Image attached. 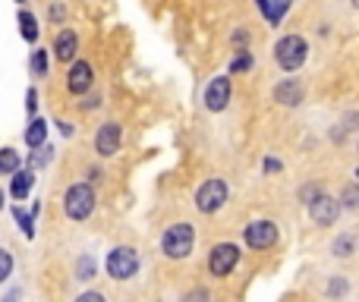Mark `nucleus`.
<instances>
[{"label":"nucleus","instance_id":"obj_3","mask_svg":"<svg viewBox=\"0 0 359 302\" xmlns=\"http://www.w3.org/2000/svg\"><path fill=\"white\" fill-rule=\"evenodd\" d=\"M63 211L69 220H88L94 211V189L92 182H73L63 192Z\"/></svg>","mask_w":359,"mask_h":302},{"label":"nucleus","instance_id":"obj_34","mask_svg":"<svg viewBox=\"0 0 359 302\" xmlns=\"http://www.w3.org/2000/svg\"><path fill=\"white\" fill-rule=\"evenodd\" d=\"M246 41H249V31H246V29L233 31V44H237V50H246Z\"/></svg>","mask_w":359,"mask_h":302},{"label":"nucleus","instance_id":"obj_8","mask_svg":"<svg viewBox=\"0 0 359 302\" xmlns=\"http://www.w3.org/2000/svg\"><path fill=\"white\" fill-rule=\"evenodd\" d=\"M94 85V69L88 60H73V66H69V76H66V92L73 94V98H82V94H88Z\"/></svg>","mask_w":359,"mask_h":302},{"label":"nucleus","instance_id":"obj_22","mask_svg":"<svg viewBox=\"0 0 359 302\" xmlns=\"http://www.w3.org/2000/svg\"><path fill=\"white\" fill-rule=\"evenodd\" d=\"M50 157H54V148H50V145H38L35 154H29V170H38V167H44V164H50Z\"/></svg>","mask_w":359,"mask_h":302},{"label":"nucleus","instance_id":"obj_17","mask_svg":"<svg viewBox=\"0 0 359 302\" xmlns=\"http://www.w3.org/2000/svg\"><path fill=\"white\" fill-rule=\"evenodd\" d=\"M353 252H356V236H353V233H340V236H334V243H331V255H337V258H350Z\"/></svg>","mask_w":359,"mask_h":302},{"label":"nucleus","instance_id":"obj_31","mask_svg":"<svg viewBox=\"0 0 359 302\" xmlns=\"http://www.w3.org/2000/svg\"><path fill=\"white\" fill-rule=\"evenodd\" d=\"M25 110L35 117V110H38V92H35V88H29V92H25Z\"/></svg>","mask_w":359,"mask_h":302},{"label":"nucleus","instance_id":"obj_19","mask_svg":"<svg viewBox=\"0 0 359 302\" xmlns=\"http://www.w3.org/2000/svg\"><path fill=\"white\" fill-rule=\"evenodd\" d=\"M252 63H255V57H252L249 50H237V57L230 60V66L227 69H230V76H239V73H249Z\"/></svg>","mask_w":359,"mask_h":302},{"label":"nucleus","instance_id":"obj_1","mask_svg":"<svg viewBox=\"0 0 359 302\" xmlns=\"http://www.w3.org/2000/svg\"><path fill=\"white\" fill-rule=\"evenodd\" d=\"M309 60V41L302 35H283L274 41V63L283 73H296Z\"/></svg>","mask_w":359,"mask_h":302},{"label":"nucleus","instance_id":"obj_39","mask_svg":"<svg viewBox=\"0 0 359 302\" xmlns=\"http://www.w3.org/2000/svg\"><path fill=\"white\" fill-rule=\"evenodd\" d=\"M16 3H25V0H16Z\"/></svg>","mask_w":359,"mask_h":302},{"label":"nucleus","instance_id":"obj_12","mask_svg":"<svg viewBox=\"0 0 359 302\" xmlns=\"http://www.w3.org/2000/svg\"><path fill=\"white\" fill-rule=\"evenodd\" d=\"M54 57L60 63H73L76 60V54H79V35H76L73 29H60L54 35Z\"/></svg>","mask_w":359,"mask_h":302},{"label":"nucleus","instance_id":"obj_23","mask_svg":"<svg viewBox=\"0 0 359 302\" xmlns=\"http://www.w3.org/2000/svg\"><path fill=\"white\" fill-rule=\"evenodd\" d=\"M325 293H328V296H334V299H344V296H346V293H350V283H346V277L334 274V277H331V280H328Z\"/></svg>","mask_w":359,"mask_h":302},{"label":"nucleus","instance_id":"obj_20","mask_svg":"<svg viewBox=\"0 0 359 302\" xmlns=\"http://www.w3.org/2000/svg\"><path fill=\"white\" fill-rule=\"evenodd\" d=\"M19 154L13 148H0V173H6V176H13L19 170Z\"/></svg>","mask_w":359,"mask_h":302},{"label":"nucleus","instance_id":"obj_4","mask_svg":"<svg viewBox=\"0 0 359 302\" xmlns=\"http://www.w3.org/2000/svg\"><path fill=\"white\" fill-rule=\"evenodd\" d=\"M104 271H107V277H113V280H129V277H136V271H139V252L129 249V245H117V249L107 252Z\"/></svg>","mask_w":359,"mask_h":302},{"label":"nucleus","instance_id":"obj_7","mask_svg":"<svg viewBox=\"0 0 359 302\" xmlns=\"http://www.w3.org/2000/svg\"><path fill=\"white\" fill-rule=\"evenodd\" d=\"M243 239H246V245L255 252L271 249V245L277 243V224L274 220H252V224L243 230Z\"/></svg>","mask_w":359,"mask_h":302},{"label":"nucleus","instance_id":"obj_9","mask_svg":"<svg viewBox=\"0 0 359 302\" xmlns=\"http://www.w3.org/2000/svg\"><path fill=\"white\" fill-rule=\"evenodd\" d=\"M230 94H233L230 76H214V79L205 85V94H202V101H205V107L211 113H220L227 104H230Z\"/></svg>","mask_w":359,"mask_h":302},{"label":"nucleus","instance_id":"obj_27","mask_svg":"<svg viewBox=\"0 0 359 302\" xmlns=\"http://www.w3.org/2000/svg\"><path fill=\"white\" fill-rule=\"evenodd\" d=\"M10 274H13V252L0 245V283H6Z\"/></svg>","mask_w":359,"mask_h":302},{"label":"nucleus","instance_id":"obj_35","mask_svg":"<svg viewBox=\"0 0 359 302\" xmlns=\"http://www.w3.org/2000/svg\"><path fill=\"white\" fill-rule=\"evenodd\" d=\"M277 170H283V164L274 157H265V173H277Z\"/></svg>","mask_w":359,"mask_h":302},{"label":"nucleus","instance_id":"obj_11","mask_svg":"<svg viewBox=\"0 0 359 302\" xmlns=\"http://www.w3.org/2000/svg\"><path fill=\"white\" fill-rule=\"evenodd\" d=\"M306 208H309V220L318 224V226H331L334 220H337V214H340L337 199H331V195H325V192H321L318 199H315L312 205H306Z\"/></svg>","mask_w":359,"mask_h":302},{"label":"nucleus","instance_id":"obj_38","mask_svg":"<svg viewBox=\"0 0 359 302\" xmlns=\"http://www.w3.org/2000/svg\"><path fill=\"white\" fill-rule=\"evenodd\" d=\"M3 201H6V195H3V189H0V211H3Z\"/></svg>","mask_w":359,"mask_h":302},{"label":"nucleus","instance_id":"obj_5","mask_svg":"<svg viewBox=\"0 0 359 302\" xmlns=\"http://www.w3.org/2000/svg\"><path fill=\"white\" fill-rule=\"evenodd\" d=\"M227 195H230V189H227L224 180H205L195 192V208L202 214H214L227 205Z\"/></svg>","mask_w":359,"mask_h":302},{"label":"nucleus","instance_id":"obj_32","mask_svg":"<svg viewBox=\"0 0 359 302\" xmlns=\"http://www.w3.org/2000/svg\"><path fill=\"white\" fill-rule=\"evenodd\" d=\"M344 208H350V211L356 208V186H353V182L344 189Z\"/></svg>","mask_w":359,"mask_h":302},{"label":"nucleus","instance_id":"obj_33","mask_svg":"<svg viewBox=\"0 0 359 302\" xmlns=\"http://www.w3.org/2000/svg\"><path fill=\"white\" fill-rule=\"evenodd\" d=\"M73 302H107L101 293H94V289H88V293H79Z\"/></svg>","mask_w":359,"mask_h":302},{"label":"nucleus","instance_id":"obj_18","mask_svg":"<svg viewBox=\"0 0 359 302\" xmlns=\"http://www.w3.org/2000/svg\"><path fill=\"white\" fill-rule=\"evenodd\" d=\"M29 66H31V76H35V79H44V76H48V66H50L48 50H44V48H35V50H31Z\"/></svg>","mask_w":359,"mask_h":302},{"label":"nucleus","instance_id":"obj_36","mask_svg":"<svg viewBox=\"0 0 359 302\" xmlns=\"http://www.w3.org/2000/svg\"><path fill=\"white\" fill-rule=\"evenodd\" d=\"M57 126H60V136H66V138H69V136H73V132H76L69 120H60V123H57Z\"/></svg>","mask_w":359,"mask_h":302},{"label":"nucleus","instance_id":"obj_25","mask_svg":"<svg viewBox=\"0 0 359 302\" xmlns=\"http://www.w3.org/2000/svg\"><path fill=\"white\" fill-rule=\"evenodd\" d=\"M13 217H16V224H19V230H22L25 233V236H35V220H31L29 217V214H25L22 211V208H13Z\"/></svg>","mask_w":359,"mask_h":302},{"label":"nucleus","instance_id":"obj_15","mask_svg":"<svg viewBox=\"0 0 359 302\" xmlns=\"http://www.w3.org/2000/svg\"><path fill=\"white\" fill-rule=\"evenodd\" d=\"M16 22H19V35H22L29 44H38V35H41V29H38V19H35V13H29V10H19Z\"/></svg>","mask_w":359,"mask_h":302},{"label":"nucleus","instance_id":"obj_6","mask_svg":"<svg viewBox=\"0 0 359 302\" xmlns=\"http://www.w3.org/2000/svg\"><path fill=\"white\" fill-rule=\"evenodd\" d=\"M239 264V245L237 243H218L208 255V271L214 277H227Z\"/></svg>","mask_w":359,"mask_h":302},{"label":"nucleus","instance_id":"obj_24","mask_svg":"<svg viewBox=\"0 0 359 302\" xmlns=\"http://www.w3.org/2000/svg\"><path fill=\"white\" fill-rule=\"evenodd\" d=\"M48 19L54 25L66 22V3H63V0H50V3H48Z\"/></svg>","mask_w":359,"mask_h":302},{"label":"nucleus","instance_id":"obj_10","mask_svg":"<svg viewBox=\"0 0 359 302\" xmlns=\"http://www.w3.org/2000/svg\"><path fill=\"white\" fill-rule=\"evenodd\" d=\"M120 142H123V129H120V123H113V120L101 123L98 132H94V151H98L101 157H113V154H117Z\"/></svg>","mask_w":359,"mask_h":302},{"label":"nucleus","instance_id":"obj_28","mask_svg":"<svg viewBox=\"0 0 359 302\" xmlns=\"http://www.w3.org/2000/svg\"><path fill=\"white\" fill-rule=\"evenodd\" d=\"M321 195V186L318 182H309V186H300V201H306V205H312L315 199Z\"/></svg>","mask_w":359,"mask_h":302},{"label":"nucleus","instance_id":"obj_26","mask_svg":"<svg viewBox=\"0 0 359 302\" xmlns=\"http://www.w3.org/2000/svg\"><path fill=\"white\" fill-rule=\"evenodd\" d=\"M76 277H79V280H92V277H94V261H92V255H82L79 261H76Z\"/></svg>","mask_w":359,"mask_h":302},{"label":"nucleus","instance_id":"obj_30","mask_svg":"<svg viewBox=\"0 0 359 302\" xmlns=\"http://www.w3.org/2000/svg\"><path fill=\"white\" fill-rule=\"evenodd\" d=\"M79 107H82V110H98V107H101V94H82Z\"/></svg>","mask_w":359,"mask_h":302},{"label":"nucleus","instance_id":"obj_16","mask_svg":"<svg viewBox=\"0 0 359 302\" xmlns=\"http://www.w3.org/2000/svg\"><path fill=\"white\" fill-rule=\"evenodd\" d=\"M25 145L29 148H38V145H44V138H48V123H44L41 117H31V123H29V129H25Z\"/></svg>","mask_w":359,"mask_h":302},{"label":"nucleus","instance_id":"obj_29","mask_svg":"<svg viewBox=\"0 0 359 302\" xmlns=\"http://www.w3.org/2000/svg\"><path fill=\"white\" fill-rule=\"evenodd\" d=\"M183 302H211V293H208L205 287H195V289H189V293L183 296Z\"/></svg>","mask_w":359,"mask_h":302},{"label":"nucleus","instance_id":"obj_13","mask_svg":"<svg viewBox=\"0 0 359 302\" xmlns=\"http://www.w3.org/2000/svg\"><path fill=\"white\" fill-rule=\"evenodd\" d=\"M271 94H274V101L283 107H300L302 98H306V88H302L300 79H281Z\"/></svg>","mask_w":359,"mask_h":302},{"label":"nucleus","instance_id":"obj_21","mask_svg":"<svg viewBox=\"0 0 359 302\" xmlns=\"http://www.w3.org/2000/svg\"><path fill=\"white\" fill-rule=\"evenodd\" d=\"M290 6H293V0H268V10H271L268 25H281V19L290 13Z\"/></svg>","mask_w":359,"mask_h":302},{"label":"nucleus","instance_id":"obj_14","mask_svg":"<svg viewBox=\"0 0 359 302\" xmlns=\"http://www.w3.org/2000/svg\"><path fill=\"white\" fill-rule=\"evenodd\" d=\"M31 186H35V170H16L13 173V182H10V195L13 199H25V195L31 192Z\"/></svg>","mask_w":359,"mask_h":302},{"label":"nucleus","instance_id":"obj_2","mask_svg":"<svg viewBox=\"0 0 359 302\" xmlns=\"http://www.w3.org/2000/svg\"><path fill=\"white\" fill-rule=\"evenodd\" d=\"M192 245H195V230H192V224L189 220H180V224H170L167 230H164V236H161V252L167 258H186L189 252H192Z\"/></svg>","mask_w":359,"mask_h":302},{"label":"nucleus","instance_id":"obj_37","mask_svg":"<svg viewBox=\"0 0 359 302\" xmlns=\"http://www.w3.org/2000/svg\"><path fill=\"white\" fill-rule=\"evenodd\" d=\"M255 6H258V10H262V16H265V19H271V10H268V0H255Z\"/></svg>","mask_w":359,"mask_h":302}]
</instances>
